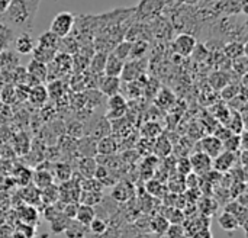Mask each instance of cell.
Instances as JSON below:
<instances>
[{
    "label": "cell",
    "mask_w": 248,
    "mask_h": 238,
    "mask_svg": "<svg viewBox=\"0 0 248 238\" xmlns=\"http://www.w3.org/2000/svg\"><path fill=\"white\" fill-rule=\"evenodd\" d=\"M177 172H179L180 175H183V176L190 175V172H192V166H190L189 159L183 157V159H180V160L177 161Z\"/></svg>",
    "instance_id": "obj_43"
},
{
    "label": "cell",
    "mask_w": 248,
    "mask_h": 238,
    "mask_svg": "<svg viewBox=\"0 0 248 238\" xmlns=\"http://www.w3.org/2000/svg\"><path fill=\"white\" fill-rule=\"evenodd\" d=\"M189 161L192 166V172H195L196 175H206L212 170V159L201 151L192 154Z\"/></svg>",
    "instance_id": "obj_10"
},
{
    "label": "cell",
    "mask_w": 248,
    "mask_h": 238,
    "mask_svg": "<svg viewBox=\"0 0 248 238\" xmlns=\"http://www.w3.org/2000/svg\"><path fill=\"white\" fill-rule=\"evenodd\" d=\"M1 96H3V97H1V99H3V102L10 103V102L13 100V97H16V90H15L13 87L7 86V87H4V89H3Z\"/></svg>",
    "instance_id": "obj_45"
},
{
    "label": "cell",
    "mask_w": 248,
    "mask_h": 238,
    "mask_svg": "<svg viewBox=\"0 0 248 238\" xmlns=\"http://www.w3.org/2000/svg\"><path fill=\"white\" fill-rule=\"evenodd\" d=\"M41 0H10L0 15V23L20 32H31Z\"/></svg>",
    "instance_id": "obj_1"
},
{
    "label": "cell",
    "mask_w": 248,
    "mask_h": 238,
    "mask_svg": "<svg viewBox=\"0 0 248 238\" xmlns=\"http://www.w3.org/2000/svg\"><path fill=\"white\" fill-rule=\"evenodd\" d=\"M102 183L92 177V179H81L80 180V190H84V192H97V193H102Z\"/></svg>",
    "instance_id": "obj_32"
},
{
    "label": "cell",
    "mask_w": 248,
    "mask_h": 238,
    "mask_svg": "<svg viewBox=\"0 0 248 238\" xmlns=\"http://www.w3.org/2000/svg\"><path fill=\"white\" fill-rule=\"evenodd\" d=\"M86 238H105L103 236H94V234H87Z\"/></svg>",
    "instance_id": "obj_49"
},
{
    "label": "cell",
    "mask_w": 248,
    "mask_h": 238,
    "mask_svg": "<svg viewBox=\"0 0 248 238\" xmlns=\"http://www.w3.org/2000/svg\"><path fill=\"white\" fill-rule=\"evenodd\" d=\"M74 25H76V16L71 12H60L54 16L49 25V32H52L54 35L62 39L71 33Z\"/></svg>",
    "instance_id": "obj_2"
},
{
    "label": "cell",
    "mask_w": 248,
    "mask_h": 238,
    "mask_svg": "<svg viewBox=\"0 0 248 238\" xmlns=\"http://www.w3.org/2000/svg\"><path fill=\"white\" fill-rule=\"evenodd\" d=\"M145 188H147L148 193L153 195V196H161L163 192H164V186L158 180H155V179L154 180H150Z\"/></svg>",
    "instance_id": "obj_40"
},
{
    "label": "cell",
    "mask_w": 248,
    "mask_h": 238,
    "mask_svg": "<svg viewBox=\"0 0 248 238\" xmlns=\"http://www.w3.org/2000/svg\"><path fill=\"white\" fill-rule=\"evenodd\" d=\"M163 7H164L163 0H141L135 9V13L138 19L144 20V19L155 17Z\"/></svg>",
    "instance_id": "obj_6"
},
{
    "label": "cell",
    "mask_w": 248,
    "mask_h": 238,
    "mask_svg": "<svg viewBox=\"0 0 248 238\" xmlns=\"http://www.w3.org/2000/svg\"><path fill=\"white\" fill-rule=\"evenodd\" d=\"M174 100H176L174 95H173L170 90H167V89H163V90L157 95V99H155V102H157V105H158L160 108H169L171 103H174Z\"/></svg>",
    "instance_id": "obj_35"
},
{
    "label": "cell",
    "mask_w": 248,
    "mask_h": 238,
    "mask_svg": "<svg viewBox=\"0 0 248 238\" xmlns=\"http://www.w3.org/2000/svg\"><path fill=\"white\" fill-rule=\"evenodd\" d=\"M118 151V143L113 137L108 135L96 141V156H113Z\"/></svg>",
    "instance_id": "obj_14"
},
{
    "label": "cell",
    "mask_w": 248,
    "mask_h": 238,
    "mask_svg": "<svg viewBox=\"0 0 248 238\" xmlns=\"http://www.w3.org/2000/svg\"><path fill=\"white\" fill-rule=\"evenodd\" d=\"M231 135H234V134H232L227 127H224V125H219V127L215 129V132H214V137H215V138H218L221 143H224L225 140H228Z\"/></svg>",
    "instance_id": "obj_42"
},
{
    "label": "cell",
    "mask_w": 248,
    "mask_h": 238,
    "mask_svg": "<svg viewBox=\"0 0 248 238\" xmlns=\"http://www.w3.org/2000/svg\"><path fill=\"white\" fill-rule=\"evenodd\" d=\"M97 87H99L102 95L110 97V96L119 95L121 87H122V81H121L119 77H109V76L102 74V76H99Z\"/></svg>",
    "instance_id": "obj_8"
},
{
    "label": "cell",
    "mask_w": 248,
    "mask_h": 238,
    "mask_svg": "<svg viewBox=\"0 0 248 238\" xmlns=\"http://www.w3.org/2000/svg\"><path fill=\"white\" fill-rule=\"evenodd\" d=\"M97 169V161L94 157H81L78 160V173L81 179H92L94 177Z\"/></svg>",
    "instance_id": "obj_17"
},
{
    "label": "cell",
    "mask_w": 248,
    "mask_h": 238,
    "mask_svg": "<svg viewBox=\"0 0 248 238\" xmlns=\"http://www.w3.org/2000/svg\"><path fill=\"white\" fill-rule=\"evenodd\" d=\"M135 196V186L129 180H118L112 186V198L116 202H128Z\"/></svg>",
    "instance_id": "obj_7"
},
{
    "label": "cell",
    "mask_w": 248,
    "mask_h": 238,
    "mask_svg": "<svg viewBox=\"0 0 248 238\" xmlns=\"http://www.w3.org/2000/svg\"><path fill=\"white\" fill-rule=\"evenodd\" d=\"M182 1H185V3L189 4V6H196V4H199L202 0H182Z\"/></svg>",
    "instance_id": "obj_47"
},
{
    "label": "cell",
    "mask_w": 248,
    "mask_h": 238,
    "mask_svg": "<svg viewBox=\"0 0 248 238\" xmlns=\"http://www.w3.org/2000/svg\"><path fill=\"white\" fill-rule=\"evenodd\" d=\"M64 234L67 238H84L87 236V227L77 222L76 220H70L67 228L64 230Z\"/></svg>",
    "instance_id": "obj_24"
},
{
    "label": "cell",
    "mask_w": 248,
    "mask_h": 238,
    "mask_svg": "<svg viewBox=\"0 0 248 238\" xmlns=\"http://www.w3.org/2000/svg\"><path fill=\"white\" fill-rule=\"evenodd\" d=\"M108 54L106 52H94L93 57L89 61V71L93 76H102L105 71V64H106Z\"/></svg>",
    "instance_id": "obj_18"
},
{
    "label": "cell",
    "mask_w": 248,
    "mask_h": 238,
    "mask_svg": "<svg viewBox=\"0 0 248 238\" xmlns=\"http://www.w3.org/2000/svg\"><path fill=\"white\" fill-rule=\"evenodd\" d=\"M58 51L55 49H49V48H44V47H39V45H35L33 49H32V60L38 61V63H42V64H49L52 63V60L55 58Z\"/></svg>",
    "instance_id": "obj_20"
},
{
    "label": "cell",
    "mask_w": 248,
    "mask_h": 238,
    "mask_svg": "<svg viewBox=\"0 0 248 238\" xmlns=\"http://www.w3.org/2000/svg\"><path fill=\"white\" fill-rule=\"evenodd\" d=\"M124 64H125V61L119 60L118 57H115V55L110 52V54H108L103 74H105V76H109V77H121Z\"/></svg>",
    "instance_id": "obj_16"
},
{
    "label": "cell",
    "mask_w": 248,
    "mask_h": 238,
    "mask_svg": "<svg viewBox=\"0 0 248 238\" xmlns=\"http://www.w3.org/2000/svg\"><path fill=\"white\" fill-rule=\"evenodd\" d=\"M84 132H86L84 125H83L81 122H78V121H74V122H71V124L67 127V134H68L70 138L81 140V138L84 137Z\"/></svg>",
    "instance_id": "obj_36"
},
{
    "label": "cell",
    "mask_w": 248,
    "mask_h": 238,
    "mask_svg": "<svg viewBox=\"0 0 248 238\" xmlns=\"http://www.w3.org/2000/svg\"><path fill=\"white\" fill-rule=\"evenodd\" d=\"M77 153L81 157H94L96 156V140L92 137H83L77 144Z\"/></svg>",
    "instance_id": "obj_21"
},
{
    "label": "cell",
    "mask_w": 248,
    "mask_h": 238,
    "mask_svg": "<svg viewBox=\"0 0 248 238\" xmlns=\"http://www.w3.org/2000/svg\"><path fill=\"white\" fill-rule=\"evenodd\" d=\"M54 179H57L60 183H65V182H68V180H71V177H73V169H71V166L70 164H67V163H58V164H55V167H54Z\"/></svg>",
    "instance_id": "obj_25"
},
{
    "label": "cell",
    "mask_w": 248,
    "mask_h": 238,
    "mask_svg": "<svg viewBox=\"0 0 248 238\" xmlns=\"http://www.w3.org/2000/svg\"><path fill=\"white\" fill-rule=\"evenodd\" d=\"M28 99L35 106H42L48 100V92L44 84H36L28 92Z\"/></svg>",
    "instance_id": "obj_19"
},
{
    "label": "cell",
    "mask_w": 248,
    "mask_h": 238,
    "mask_svg": "<svg viewBox=\"0 0 248 238\" xmlns=\"http://www.w3.org/2000/svg\"><path fill=\"white\" fill-rule=\"evenodd\" d=\"M13 45H15V49L17 54H29L32 52L33 47H35V42H33V38L29 32H20L19 35L15 36L13 39Z\"/></svg>",
    "instance_id": "obj_13"
},
{
    "label": "cell",
    "mask_w": 248,
    "mask_h": 238,
    "mask_svg": "<svg viewBox=\"0 0 248 238\" xmlns=\"http://www.w3.org/2000/svg\"><path fill=\"white\" fill-rule=\"evenodd\" d=\"M218 224L221 225V228H222V230H225V231H228V233L237 231V230L240 228L238 221H237V220H235V217H234V215H231L230 212H224V214H221V215H219V218H218Z\"/></svg>",
    "instance_id": "obj_26"
},
{
    "label": "cell",
    "mask_w": 248,
    "mask_h": 238,
    "mask_svg": "<svg viewBox=\"0 0 248 238\" xmlns=\"http://www.w3.org/2000/svg\"><path fill=\"white\" fill-rule=\"evenodd\" d=\"M243 13L244 15L248 13V0H243Z\"/></svg>",
    "instance_id": "obj_48"
},
{
    "label": "cell",
    "mask_w": 248,
    "mask_h": 238,
    "mask_svg": "<svg viewBox=\"0 0 248 238\" xmlns=\"http://www.w3.org/2000/svg\"><path fill=\"white\" fill-rule=\"evenodd\" d=\"M131 42H128V41H122V42H118L116 45H115V48L112 49V54L115 55V57H118L119 60H122V61H125L128 57H129V54H131Z\"/></svg>",
    "instance_id": "obj_31"
},
{
    "label": "cell",
    "mask_w": 248,
    "mask_h": 238,
    "mask_svg": "<svg viewBox=\"0 0 248 238\" xmlns=\"http://www.w3.org/2000/svg\"><path fill=\"white\" fill-rule=\"evenodd\" d=\"M237 160V154L235 153H228V151H222L219 156H217L212 160V169L218 173H227L230 170L234 169Z\"/></svg>",
    "instance_id": "obj_11"
},
{
    "label": "cell",
    "mask_w": 248,
    "mask_h": 238,
    "mask_svg": "<svg viewBox=\"0 0 248 238\" xmlns=\"http://www.w3.org/2000/svg\"><path fill=\"white\" fill-rule=\"evenodd\" d=\"M169 227H170L169 220L164 218V217H161V215L155 217V218L151 221V230H153L155 234H160V236L166 234L167 230H169Z\"/></svg>",
    "instance_id": "obj_33"
},
{
    "label": "cell",
    "mask_w": 248,
    "mask_h": 238,
    "mask_svg": "<svg viewBox=\"0 0 248 238\" xmlns=\"http://www.w3.org/2000/svg\"><path fill=\"white\" fill-rule=\"evenodd\" d=\"M96 218V212L92 206H86V205H80L77 208V214H76V221L83 224L84 227H89L90 222Z\"/></svg>",
    "instance_id": "obj_23"
},
{
    "label": "cell",
    "mask_w": 248,
    "mask_h": 238,
    "mask_svg": "<svg viewBox=\"0 0 248 238\" xmlns=\"http://www.w3.org/2000/svg\"><path fill=\"white\" fill-rule=\"evenodd\" d=\"M173 48L176 51V54L182 55V57H189L193 54L195 48H196V38L195 35L190 33H179L173 42Z\"/></svg>",
    "instance_id": "obj_5"
},
{
    "label": "cell",
    "mask_w": 248,
    "mask_h": 238,
    "mask_svg": "<svg viewBox=\"0 0 248 238\" xmlns=\"http://www.w3.org/2000/svg\"><path fill=\"white\" fill-rule=\"evenodd\" d=\"M26 73H28V77L33 80L35 84H42V81L46 80V65L42 64V63H38L35 60H31V63L28 64L26 67Z\"/></svg>",
    "instance_id": "obj_12"
},
{
    "label": "cell",
    "mask_w": 248,
    "mask_h": 238,
    "mask_svg": "<svg viewBox=\"0 0 248 238\" xmlns=\"http://www.w3.org/2000/svg\"><path fill=\"white\" fill-rule=\"evenodd\" d=\"M62 81L61 80H54L48 84L46 87V92H48V97H52V99H60L62 97V93H64V87H62Z\"/></svg>",
    "instance_id": "obj_38"
},
{
    "label": "cell",
    "mask_w": 248,
    "mask_h": 238,
    "mask_svg": "<svg viewBox=\"0 0 248 238\" xmlns=\"http://www.w3.org/2000/svg\"><path fill=\"white\" fill-rule=\"evenodd\" d=\"M87 228H89L90 234H94V236H103V234L106 233V230L109 228V225H108V222H106L105 220H102V218L96 217V218L90 222V225H89Z\"/></svg>",
    "instance_id": "obj_34"
},
{
    "label": "cell",
    "mask_w": 248,
    "mask_h": 238,
    "mask_svg": "<svg viewBox=\"0 0 248 238\" xmlns=\"http://www.w3.org/2000/svg\"><path fill=\"white\" fill-rule=\"evenodd\" d=\"M222 147H224V151H228V153H238L241 151V143H240V135H231L228 140H225L222 143Z\"/></svg>",
    "instance_id": "obj_39"
},
{
    "label": "cell",
    "mask_w": 248,
    "mask_h": 238,
    "mask_svg": "<svg viewBox=\"0 0 248 238\" xmlns=\"http://www.w3.org/2000/svg\"><path fill=\"white\" fill-rule=\"evenodd\" d=\"M198 150L214 160L217 156H219L224 151V147H222V143L218 138H215L214 135H209V137H203L199 141Z\"/></svg>",
    "instance_id": "obj_9"
},
{
    "label": "cell",
    "mask_w": 248,
    "mask_h": 238,
    "mask_svg": "<svg viewBox=\"0 0 248 238\" xmlns=\"http://www.w3.org/2000/svg\"><path fill=\"white\" fill-rule=\"evenodd\" d=\"M144 70H145V64H144V60H131L128 63L124 64V68H122V73H121V81H125V83H131V81H137L142 74H144Z\"/></svg>",
    "instance_id": "obj_4"
},
{
    "label": "cell",
    "mask_w": 248,
    "mask_h": 238,
    "mask_svg": "<svg viewBox=\"0 0 248 238\" xmlns=\"http://www.w3.org/2000/svg\"><path fill=\"white\" fill-rule=\"evenodd\" d=\"M206 1H219V0H206Z\"/></svg>",
    "instance_id": "obj_50"
},
{
    "label": "cell",
    "mask_w": 248,
    "mask_h": 238,
    "mask_svg": "<svg viewBox=\"0 0 248 238\" xmlns=\"http://www.w3.org/2000/svg\"><path fill=\"white\" fill-rule=\"evenodd\" d=\"M39 47H44V48H49V49H55V51H60V45H61V38H58L57 35H54L52 32L46 31L44 32L39 38H38V44Z\"/></svg>",
    "instance_id": "obj_22"
},
{
    "label": "cell",
    "mask_w": 248,
    "mask_h": 238,
    "mask_svg": "<svg viewBox=\"0 0 248 238\" xmlns=\"http://www.w3.org/2000/svg\"><path fill=\"white\" fill-rule=\"evenodd\" d=\"M166 234L170 238H182L183 237V228L177 224H171Z\"/></svg>",
    "instance_id": "obj_44"
},
{
    "label": "cell",
    "mask_w": 248,
    "mask_h": 238,
    "mask_svg": "<svg viewBox=\"0 0 248 238\" xmlns=\"http://www.w3.org/2000/svg\"><path fill=\"white\" fill-rule=\"evenodd\" d=\"M100 202H102V193L80 190V196H78V204L80 205H86V206L93 208L94 205H99Z\"/></svg>",
    "instance_id": "obj_28"
},
{
    "label": "cell",
    "mask_w": 248,
    "mask_h": 238,
    "mask_svg": "<svg viewBox=\"0 0 248 238\" xmlns=\"http://www.w3.org/2000/svg\"><path fill=\"white\" fill-rule=\"evenodd\" d=\"M39 193H41V201L45 202L48 206H49V205H54L55 202H58L60 193H58V188L54 186V185H51V186H48V188L39 190Z\"/></svg>",
    "instance_id": "obj_30"
},
{
    "label": "cell",
    "mask_w": 248,
    "mask_h": 238,
    "mask_svg": "<svg viewBox=\"0 0 248 238\" xmlns=\"http://www.w3.org/2000/svg\"><path fill=\"white\" fill-rule=\"evenodd\" d=\"M193 238H212V233H211L209 227H205V228L198 230V231L193 234Z\"/></svg>",
    "instance_id": "obj_46"
},
{
    "label": "cell",
    "mask_w": 248,
    "mask_h": 238,
    "mask_svg": "<svg viewBox=\"0 0 248 238\" xmlns=\"http://www.w3.org/2000/svg\"><path fill=\"white\" fill-rule=\"evenodd\" d=\"M224 52L227 54V57L235 60V58H238V57L246 55V44L232 41V42H230V44H227V45L224 47Z\"/></svg>",
    "instance_id": "obj_27"
},
{
    "label": "cell",
    "mask_w": 248,
    "mask_h": 238,
    "mask_svg": "<svg viewBox=\"0 0 248 238\" xmlns=\"http://www.w3.org/2000/svg\"><path fill=\"white\" fill-rule=\"evenodd\" d=\"M141 131H142V135L147 140H157L158 137H161V132H163L161 127L157 122H154V121L145 122L142 125V129Z\"/></svg>",
    "instance_id": "obj_29"
},
{
    "label": "cell",
    "mask_w": 248,
    "mask_h": 238,
    "mask_svg": "<svg viewBox=\"0 0 248 238\" xmlns=\"http://www.w3.org/2000/svg\"><path fill=\"white\" fill-rule=\"evenodd\" d=\"M126 112H128V102L125 96L119 93V95L108 97V112L105 115V119L112 122V121L124 118Z\"/></svg>",
    "instance_id": "obj_3"
},
{
    "label": "cell",
    "mask_w": 248,
    "mask_h": 238,
    "mask_svg": "<svg viewBox=\"0 0 248 238\" xmlns=\"http://www.w3.org/2000/svg\"><path fill=\"white\" fill-rule=\"evenodd\" d=\"M147 47H148V45H147V42H144V41L132 42L129 57H131L132 60H141V58H144V54H145V51H147Z\"/></svg>",
    "instance_id": "obj_37"
},
{
    "label": "cell",
    "mask_w": 248,
    "mask_h": 238,
    "mask_svg": "<svg viewBox=\"0 0 248 238\" xmlns=\"http://www.w3.org/2000/svg\"><path fill=\"white\" fill-rule=\"evenodd\" d=\"M32 182L36 189H45L51 185H54V176L49 170H45L42 167H38L36 172L32 175Z\"/></svg>",
    "instance_id": "obj_15"
},
{
    "label": "cell",
    "mask_w": 248,
    "mask_h": 238,
    "mask_svg": "<svg viewBox=\"0 0 248 238\" xmlns=\"http://www.w3.org/2000/svg\"><path fill=\"white\" fill-rule=\"evenodd\" d=\"M234 68L238 74L241 76H246L247 74V55H243V57H238L234 60Z\"/></svg>",
    "instance_id": "obj_41"
}]
</instances>
